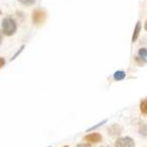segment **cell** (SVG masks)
<instances>
[{"mask_svg": "<svg viewBox=\"0 0 147 147\" xmlns=\"http://www.w3.org/2000/svg\"><path fill=\"white\" fill-rule=\"evenodd\" d=\"M1 26H2V33L6 36H11L17 32V23L10 17L4 18Z\"/></svg>", "mask_w": 147, "mask_h": 147, "instance_id": "1", "label": "cell"}, {"mask_svg": "<svg viewBox=\"0 0 147 147\" xmlns=\"http://www.w3.org/2000/svg\"><path fill=\"white\" fill-rule=\"evenodd\" d=\"M47 20V12L41 8H36L32 11V22L36 26L42 25Z\"/></svg>", "mask_w": 147, "mask_h": 147, "instance_id": "2", "label": "cell"}, {"mask_svg": "<svg viewBox=\"0 0 147 147\" xmlns=\"http://www.w3.org/2000/svg\"><path fill=\"white\" fill-rule=\"evenodd\" d=\"M114 147H135V141L131 137L118 138L116 140Z\"/></svg>", "mask_w": 147, "mask_h": 147, "instance_id": "3", "label": "cell"}, {"mask_svg": "<svg viewBox=\"0 0 147 147\" xmlns=\"http://www.w3.org/2000/svg\"><path fill=\"white\" fill-rule=\"evenodd\" d=\"M84 141H88V143H93V144H96V143H99L102 141V136L99 134V133H91L86 135V137L84 138Z\"/></svg>", "mask_w": 147, "mask_h": 147, "instance_id": "4", "label": "cell"}, {"mask_svg": "<svg viewBox=\"0 0 147 147\" xmlns=\"http://www.w3.org/2000/svg\"><path fill=\"white\" fill-rule=\"evenodd\" d=\"M121 131H123V127L118 125H113L112 127L108 129V132H109L110 135H119Z\"/></svg>", "mask_w": 147, "mask_h": 147, "instance_id": "5", "label": "cell"}, {"mask_svg": "<svg viewBox=\"0 0 147 147\" xmlns=\"http://www.w3.org/2000/svg\"><path fill=\"white\" fill-rule=\"evenodd\" d=\"M140 31H141V22H137L135 30H134V33H133V37H132L133 43L138 39V37H139V34H140Z\"/></svg>", "mask_w": 147, "mask_h": 147, "instance_id": "6", "label": "cell"}, {"mask_svg": "<svg viewBox=\"0 0 147 147\" xmlns=\"http://www.w3.org/2000/svg\"><path fill=\"white\" fill-rule=\"evenodd\" d=\"M140 110H141L142 113L147 115V98H145L144 100L141 101V103H140Z\"/></svg>", "mask_w": 147, "mask_h": 147, "instance_id": "7", "label": "cell"}, {"mask_svg": "<svg viewBox=\"0 0 147 147\" xmlns=\"http://www.w3.org/2000/svg\"><path fill=\"white\" fill-rule=\"evenodd\" d=\"M125 77V73L123 71H116L114 73V79L115 80H123Z\"/></svg>", "mask_w": 147, "mask_h": 147, "instance_id": "8", "label": "cell"}, {"mask_svg": "<svg viewBox=\"0 0 147 147\" xmlns=\"http://www.w3.org/2000/svg\"><path fill=\"white\" fill-rule=\"evenodd\" d=\"M21 4L25 5V6H31V5L35 4L36 0H18Z\"/></svg>", "mask_w": 147, "mask_h": 147, "instance_id": "9", "label": "cell"}, {"mask_svg": "<svg viewBox=\"0 0 147 147\" xmlns=\"http://www.w3.org/2000/svg\"><path fill=\"white\" fill-rule=\"evenodd\" d=\"M139 59H144L146 61L147 58V49H141L139 51V57H137Z\"/></svg>", "mask_w": 147, "mask_h": 147, "instance_id": "10", "label": "cell"}, {"mask_svg": "<svg viewBox=\"0 0 147 147\" xmlns=\"http://www.w3.org/2000/svg\"><path fill=\"white\" fill-rule=\"evenodd\" d=\"M139 132L141 135L143 136H147V125H142L140 127L139 129Z\"/></svg>", "mask_w": 147, "mask_h": 147, "instance_id": "11", "label": "cell"}, {"mask_svg": "<svg viewBox=\"0 0 147 147\" xmlns=\"http://www.w3.org/2000/svg\"><path fill=\"white\" fill-rule=\"evenodd\" d=\"M25 49V45H22V47H20V49H19V51H18V52L16 53V54L13 55V56H12V58H11V59H10V60H11V61H13V60H16V59H17V57L19 56V55H20L21 53L23 52V49Z\"/></svg>", "mask_w": 147, "mask_h": 147, "instance_id": "12", "label": "cell"}, {"mask_svg": "<svg viewBox=\"0 0 147 147\" xmlns=\"http://www.w3.org/2000/svg\"><path fill=\"white\" fill-rule=\"evenodd\" d=\"M75 147H92L91 144H88V143H79Z\"/></svg>", "mask_w": 147, "mask_h": 147, "instance_id": "13", "label": "cell"}, {"mask_svg": "<svg viewBox=\"0 0 147 147\" xmlns=\"http://www.w3.org/2000/svg\"><path fill=\"white\" fill-rule=\"evenodd\" d=\"M4 64H5L4 58H1V57H0V69H1L3 66H4Z\"/></svg>", "mask_w": 147, "mask_h": 147, "instance_id": "14", "label": "cell"}, {"mask_svg": "<svg viewBox=\"0 0 147 147\" xmlns=\"http://www.w3.org/2000/svg\"><path fill=\"white\" fill-rule=\"evenodd\" d=\"M2 40H3V33H2V31L0 30V45L2 43Z\"/></svg>", "mask_w": 147, "mask_h": 147, "instance_id": "15", "label": "cell"}, {"mask_svg": "<svg viewBox=\"0 0 147 147\" xmlns=\"http://www.w3.org/2000/svg\"><path fill=\"white\" fill-rule=\"evenodd\" d=\"M144 29L147 31V21H146V23H145V25H144Z\"/></svg>", "mask_w": 147, "mask_h": 147, "instance_id": "16", "label": "cell"}, {"mask_svg": "<svg viewBox=\"0 0 147 147\" xmlns=\"http://www.w3.org/2000/svg\"><path fill=\"white\" fill-rule=\"evenodd\" d=\"M1 13H2V11H1V10H0V15H1Z\"/></svg>", "mask_w": 147, "mask_h": 147, "instance_id": "17", "label": "cell"}, {"mask_svg": "<svg viewBox=\"0 0 147 147\" xmlns=\"http://www.w3.org/2000/svg\"><path fill=\"white\" fill-rule=\"evenodd\" d=\"M102 147H109V146H102Z\"/></svg>", "mask_w": 147, "mask_h": 147, "instance_id": "18", "label": "cell"}, {"mask_svg": "<svg viewBox=\"0 0 147 147\" xmlns=\"http://www.w3.org/2000/svg\"><path fill=\"white\" fill-rule=\"evenodd\" d=\"M63 147H69V146H63Z\"/></svg>", "mask_w": 147, "mask_h": 147, "instance_id": "19", "label": "cell"}]
</instances>
